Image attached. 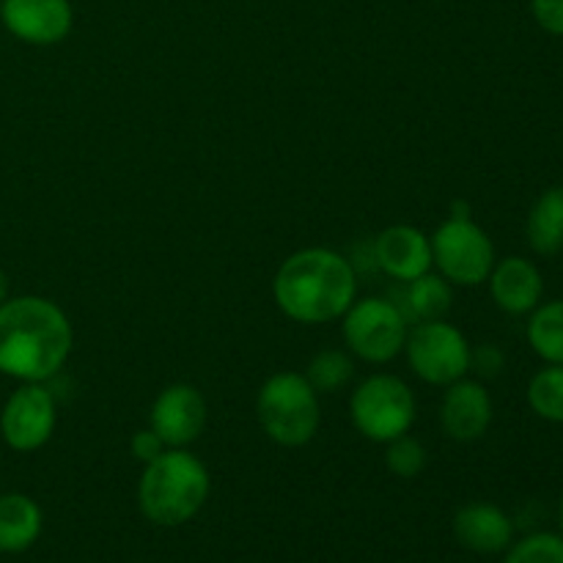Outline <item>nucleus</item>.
<instances>
[{
    "label": "nucleus",
    "instance_id": "f257e3e1",
    "mask_svg": "<svg viewBox=\"0 0 563 563\" xmlns=\"http://www.w3.org/2000/svg\"><path fill=\"white\" fill-rule=\"evenodd\" d=\"M71 352V324L44 297H14L0 306V374L44 383L64 368Z\"/></svg>",
    "mask_w": 563,
    "mask_h": 563
},
{
    "label": "nucleus",
    "instance_id": "f03ea898",
    "mask_svg": "<svg viewBox=\"0 0 563 563\" xmlns=\"http://www.w3.org/2000/svg\"><path fill=\"white\" fill-rule=\"evenodd\" d=\"M355 269L350 258L328 247H306L280 264L273 295L280 311L302 324L341 319L355 302Z\"/></svg>",
    "mask_w": 563,
    "mask_h": 563
},
{
    "label": "nucleus",
    "instance_id": "7ed1b4c3",
    "mask_svg": "<svg viewBox=\"0 0 563 563\" xmlns=\"http://www.w3.org/2000/svg\"><path fill=\"white\" fill-rule=\"evenodd\" d=\"M209 471L185 449H168L143 465L137 506L154 526L176 528L190 522L209 498Z\"/></svg>",
    "mask_w": 563,
    "mask_h": 563
},
{
    "label": "nucleus",
    "instance_id": "20e7f679",
    "mask_svg": "<svg viewBox=\"0 0 563 563\" xmlns=\"http://www.w3.org/2000/svg\"><path fill=\"white\" fill-rule=\"evenodd\" d=\"M256 416L273 443L300 449L311 443L313 434L319 432V421H322L319 394L311 388L306 374H273L258 390Z\"/></svg>",
    "mask_w": 563,
    "mask_h": 563
},
{
    "label": "nucleus",
    "instance_id": "39448f33",
    "mask_svg": "<svg viewBox=\"0 0 563 563\" xmlns=\"http://www.w3.org/2000/svg\"><path fill=\"white\" fill-rule=\"evenodd\" d=\"M352 423L363 438L374 443H390L410 432L416 423V399L407 383L390 374H374L363 379L350 401Z\"/></svg>",
    "mask_w": 563,
    "mask_h": 563
},
{
    "label": "nucleus",
    "instance_id": "423d86ee",
    "mask_svg": "<svg viewBox=\"0 0 563 563\" xmlns=\"http://www.w3.org/2000/svg\"><path fill=\"white\" fill-rule=\"evenodd\" d=\"M432 240V262L440 275L456 286H478L495 267V245L471 218H449Z\"/></svg>",
    "mask_w": 563,
    "mask_h": 563
},
{
    "label": "nucleus",
    "instance_id": "0eeeda50",
    "mask_svg": "<svg viewBox=\"0 0 563 563\" xmlns=\"http://www.w3.org/2000/svg\"><path fill=\"white\" fill-rule=\"evenodd\" d=\"M412 372L429 385H445L465 377L473 366V350L465 335L443 319L418 322L405 341Z\"/></svg>",
    "mask_w": 563,
    "mask_h": 563
},
{
    "label": "nucleus",
    "instance_id": "6e6552de",
    "mask_svg": "<svg viewBox=\"0 0 563 563\" xmlns=\"http://www.w3.org/2000/svg\"><path fill=\"white\" fill-rule=\"evenodd\" d=\"M344 339L346 346L357 357L368 363H388L390 357L405 350L407 341V319L399 306L383 297H366V300L352 302L344 313Z\"/></svg>",
    "mask_w": 563,
    "mask_h": 563
},
{
    "label": "nucleus",
    "instance_id": "1a4fd4ad",
    "mask_svg": "<svg viewBox=\"0 0 563 563\" xmlns=\"http://www.w3.org/2000/svg\"><path fill=\"white\" fill-rule=\"evenodd\" d=\"M58 407L42 383H25L9 396L0 412V434L14 451H36L53 438Z\"/></svg>",
    "mask_w": 563,
    "mask_h": 563
},
{
    "label": "nucleus",
    "instance_id": "9d476101",
    "mask_svg": "<svg viewBox=\"0 0 563 563\" xmlns=\"http://www.w3.org/2000/svg\"><path fill=\"white\" fill-rule=\"evenodd\" d=\"M148 423L168 449H185L207 427V401L192 385H168L154 399Z\"/></svg>",
    "mask_w": 563,
    "mask_h": 563
},
{
    "label": "nucleus",
    "instance_id": "9b49d317",
    "mask_svg": "<svg viewBox=\"0 0 563 563\" xmlns=\"http://www.w3.org/2000/svg\"><path fill=\"white\" fill-rule=\"evenodd\" d=\"M5 31L25 44H58L71 31L69 0H0Z\"/></svg>",
    "mask_w": 563,
    "mask_h": 563
},
{
    "label": "nucleus",
    "instance_id": "f8f14e48",
    "mask_svg": "<svg viewBox=\"0 0 563 563\" xmlns=\"http://www.w3.org/2000/svg\"><path fill=\"white\" fill-rule=\"evenodd\" d=\"M440 423H443V432L460 443L484 438L493 423V399L487 388L465 377L451 383L440 407Z\"/></svg>",
    "mask_w": 563,
    "mask_h": 563
},
{
    "label": "nucleus",
    "instance_id": "ddd939ff",
    "mask_svg": "<svg viewBox=\"0 0 563 563\" xmlns=\"http://www.w3.org/2000/svg\"><path fill=\"white\" fill-rule=\"evenodd\" d=\"M374 262L396 280H416L432 269V240L412 225H390L374 240Z\"/></svg>",
    "mask_w": 563,
    "mask_h": 563
},
{
    "label": "nucleus",
    "instance_id": "4468645a",
    "mask_svg": "<svg viewBox=\"0 0 563 563\" xmlns=\"http://www.w3.org/2000/svg\"><path fill=\"white\" fill-rule=\"evenodd\" d=\"M454 537L471 553L498 555L515 542V522L500 506L473 500L454 515Z\"/></svg>",
    "mask_w": 563,
    "mask_h": 563
},
{
    "label": "nucleus",
    "instance_id": "2eb2a0df",
    "mask_svg": "<svg viewBox=\"0 0 563 563\" xmlns=\"http://www.w3.org/2000/svg\"><path fill=\"white\" fill-rule=\"evenodd\" d=\"M487 280L493 300L498 302L500 311L522 317V313H531L542 302L544 278L537 264L528 262V258L509 256L504 262H495Z\"/></svg>",
    "mask_w": 563,
    "mask_h": 563
},
{
    "label": "nucleus",
    "instance_id": "dca6fc26",
    "mask_svg": "<svg viewBox=\"0 0 563 563\" xmlns=\"http://www.w3.org/2000/svg\"><path fill=\"white\" fill-rule=\"evenodd\" d=\"M44 515L33 498L22 493L0 495V553L16 555L31 550L42 537Z\"/></svg>",
    "mask_w": 563,
    "mask_h": 563
},
{
    "label": "nucleus",
    "instance_id": "f3484780",
    "mask_svg": "<svg viewBox=\"0 0 563 563\" xmlns=\"http://www.w3.org/2000/svg\"><path fill=\"white\" fill-rule=\"evenodd\" d=\"M528 245L539 256H559L563 251V187H550L528 212Z\"/></svg>",
    "mask_w": 563,
    "mask_h": 563
},
{
    "label": "nucleus",
    "instance_id": "a211bd4d",
    "mask_svg": "<svg viewBox=\"0 0 563 563\" xmlns=\"http://www.w3.org/2000/svg\"><path fill=\"white\" fill-rule=\"evenodd\" d=\"M451 300L454 291L443 275H421L416 280H405V291L399 297V311L405 319H416V322H432V319H443L451 311Z\"/></svg>",
    "mask_w": 563,
    "mask_h": 563
},
{
    "label": "nucleus",
    "instance_id": "6ab92c4d",
    "mask_svg": "<svg viewBox=\"0 0 563 563\" xmlns=\"http://www.w3.org/2000/svg\"><path fill=\"white\" fill-rule=\"evenodd\" d=\"M528 344L544 363L563 366V300L539 302L528 322Z\"/></svg>",
    "mask_w": 563,
    "mask_h": 563
},
{
    "label": "nucleus",
    "instance_id": "aec40b11",
    "mask_svg": "<svg viewBox=\"0 0 563 563\" xmlns=\"http://www.w3.org/2000/svg\"><path fill=\"white\" fill-rule=\"evenodd\" d=\"M528 405L544 421L563 423V366L548 363L533 374L528 383Z\"/></svg>",
    "mask_w": 563,
    "mask_h": 563
},
{
    "label": "nucleus",
    "instance_id": "412c9836",
    "mask_svg": "<svg viewBox=\"0 0 563 563\" xmlns=\"http://www.w3.org/2000/svg\"><path fill=\"white\" fill-rule=\"evenodd\" d=\"M352 374H355V366H352V361L346 357V352L324 350L308 363L306 379L311 383V388L317 390V394H335V390H341L350 383Z\"/></svg>",
    "mask_w": 563,
    "mask_h": 563
},
{
    "label": "nucleus",
    "instance_id": "4be33fe9",
    "mask_svg": "<svg viewBox=\"0 0 563 563\" xmlns=\"http://www.w3.org/2000/svg\"><path fill=\"white\" fill-rule=\"evenodd\" d=\"M504 563H563V537L550 531L531 533L520 542H511Z\"/></svg>",
    "mask_w": 563,
    "mask_h": 563
},
{
    "label": "nucleus",
    "instance_id": "5701e85b",
    "mask_svg": "<svg viewBox=\"0 0 563 563\" xmlns=\"http://www.w3.org/2000/svg\"><path fill=\"white\" fill-rule=\"evenodd\" d=\"M388 451H385V465L394 476L399 478H416L421 476V471L427 467V449L421 445V440L410 438V434H401V438L390 440Z\"/></svg>",
    "mask_w": 563,
    "mask_h": 563
},
{
    "label": "nucleus",
    "instance_id": "b1692460",
    "mask_svg": "<svg viewBox=\"0 0 563 563\" xmlns=\"http://www.w3.org/2000/svg\"><path fill=\"white\" fill-rule=\"evenodd\" d=\"M132 454H135L137 462H143V465H148V462L157 460L163 451H168V445L163 443V438H159L157 432H154L152 427L148 429H141V432H135V438H132L130 443Z\"/></svg>",
    "mask_w": 563,
    "mask_h": 563
},
{
    "label": "nucleus",
    "instance_id": "393cba45",
    "mask_svg": "<svg viewBox=\"0 0 563 563\" xmlns=\"http://www.w3.org/2000/svg\"><path fill=\"white\" fill-rule=\"evenodd\" d=\"M533 16L553 36H563V0H531Z\"/></svg>",
    "mask_w": 563,
    "mask_h": 563
},
{
    "label": "nucleus",
    "instance_id": "a878e982",
    "mask_svg": "<svg viewBox=\"0 0 563 563\" xmlns=\"http://www.w3.org/2000/svg\"><path fill=\"white\" fill-rule=\"evenodd\" d=\"M471 363H476L484 374H498L500 368H504V355H500L495 346H482V350L473 355Z\"/></svg>",
    "mask_w": 563,
    "mask_h": 563
},
{
    "label": "nucleus",
    "instance_id": "bb28decb",
    "mask_svg": "<svg viewBox=\"0 0 563 563\" xmlns=\"http://www.w3.org/2000/svg\"><path fill=\"white\" fill-rule=\"evenodd\" d=\"M5 300H9V275L0 269V306H3Z\"/></svg>",
    "mask_w": 563,
    "mask_h": 563
},
{
    "label": "nucleus",
    "instance_id": "cd10ccee",
    "mask_svg": "<svg viewBox=\"0 0 563 563\" xmlns=\"http://www.w3.org/2000/svg\"><path fill=\"white\" fill-rule=\"evenodd\" d=\"M559 528H561V537H563V498H561V506H559Z\"/></svg>",
    "mask_w": 563,
    "mask_h": 563
}]
</instances>
